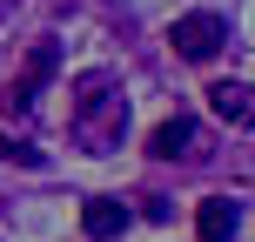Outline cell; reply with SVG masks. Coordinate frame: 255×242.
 <instances>
[{"label":"cell","instance_id":"6da1fadb","mask_svg":"<svg viewBox=\"0 0 255 242\" xmlns=\"http://www.w3.org/2000/svg\"><path fill=\"white\" fill-rule=\"evenodd\" d=\"M74 135H81V148H94V155L121 148V135H128V94L108 74H81L74 81Z\"/></svg>","mask_w":255,"mask_h":242},{"label":"cell","instance_id":"7a4b0ae2","mask_svg":"<svg viewBox=\"0 0 255 242\" xmlns=\"http://www.w3.org/2000/svg\"><path fill=\"white\" fill-rule=\"evenodd\" d=\"M148 155H161V162H208V128L195 115H168L148 135Z\"/></svg>","mask_w":255,"mask_h":242},{"label":"cell","instance_id":"3957f363","mask_svg":"<svg viewBox=\"0 0 255 242\" xmlns=\"http://www.w3.org/2000/svg\"><path fill=\"white\" fill-rule=\"evenodd\" d=\"M168 40H175L181 61H215L222 40H229V20H222V13H181V20L168 27Z\"/></svg>","mask_w":255,"mask_h":242},{"label":"cell","instance_id":"277c9868","mask_svg":"<svg viewBox=\"0 0 255 242\" xmlns=\"http://www.w3.org/2000/svg\"><path fill=\"white\" fill-rule=\"evenodd\" d=\"M54 67H61V47H54V40H34V54H27L20 81L0 94V108H7V115H27V108H34V94L47 88V74H54Z\"/></svg>","mask_w":255,"mask_h":242},{"label":"cell","instance_id":"5b68a950","mask_svg":"<svg viewBox=\"0 0 255 242\" xmlns=\"http://www.w3.org/2000/svg\"><path fill=\"white\" fill-rule=\"evenodd\" d=\"M235 229H242V202H229V195L195 202V236L202 242H235Z\"/></svg>","mask_w":255,"mask_h":242},{"label":"cell","instance_id":"8992f818","mask_svg":"<svg viewBox=\"0 0 255 242\" xmlns=\"http://www.w3.org/2000/svg\"><path fill=\"white\" fill-rule=\"evenodd\" d=\"M128 222H134V209H128V202H108V195H94V202H81V229H88L94 242L121 236Z\"/></svg>","mask_w":255,"mask_h":242},{"label":"cell","instance_id":"52a82bcc","mask_svg":"<svg viewBox=\"0 0 255 242\" xmlns=\"http://www.w3.org/2000/svg\"><path fill=\"white\" fill-rule=\"evenodd\" d=\"M208 108H215L222 121L249 128V81H215V88H208Z\"/></svg>","mask_w":255,"mask_h":242}]
</instances>
